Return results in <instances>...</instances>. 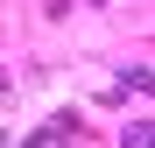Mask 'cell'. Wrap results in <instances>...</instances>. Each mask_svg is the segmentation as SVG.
<instances>
[{
	"instance_id": "obj_1",
	"label": "cell",
	"mask_w": 155,
	"mask_h": 148,
	"mask_svg": "<svg viewBox=\"0 0 155 148\" xmlns=\"http://www.w3.org/2000/svg\"><path fill=\"white\" fill-rule=\"evenodd\" d=\"M71 141H78V120L64 113V120H49V127H35V134L21 141V148H71Z\"/></svg>"
},
{
	"instance_id": "obj_2",
	"label": "cell",
	"mask_w": 155,
	"mask_h": 148,
	"mask_svg": "<svg viewBox=\"0 0 155 148\" xmlns=\"http://www.w3.org/2000/svg\"><path fill=\"white\" fill-rule=\"evenodd\" d=\"M120 148H155V120H134V127L120 134Z\"/></svg>"
}]
</instances>
